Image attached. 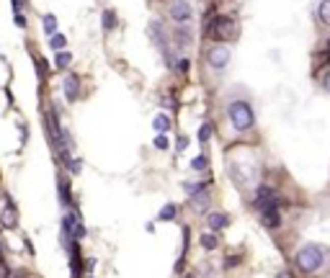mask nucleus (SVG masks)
Masks as SVG:
<instances>
[{"mask_svg": "<svg viewBox=\"0 0 330 278\" xmlns=\"http://www.w3.org/2000/svg\"><path fill=\"white\" fill-rule=\"evenodd\" d=\"M206 31H209V36L217 39V42H227V39H232V36L237 34V31H235V21L227 18V16H217L214 21H209Z\"/></svg>", "mask_w": 330, "mask_h": 278, "instance_id": "7ed1b4c3", "label": "nucleus"}, {"mask_svg": "<svg viewBox=\"0 0 330 278\" xmlns=\"http://www.w3.org/2000/svg\"><path fill=\"white\" fill-rule=\"evenodd\" d=\"M173 39H176V47L178 49H186L194 42V31L188 28V23H178V28L173 31Z\"/></svg>", "mask_w": 330, "mask_h": 278, "instance_id": "1a4fd4ad", "label": "nucleus"}, {"mask_svg": "<svg viewBox=\"0 0 330 278\" xmlns=\"http://www.w3.org/2000/svg\"><path fill=\"white\" fill-rule=\"evenodd\" d=\"M209 139H212V127H209V124H201V129H199V142L206 144Z\"/></svg>", "mask_w": 330, "mask_h": 278, "instance_id": "5701e85b", "label": "nucleus"}, {"mask_svg": "<svg viewBox=\"0 0 330 278\" xmlns=\"http://www.w3.org/2000/svg\"><path fill=\"white\" fill-rule=\"evenodd\" d=\"M276 204V191L268 188V186H261L256 191V206L258 209H266V206H273Z\"/></svg>", "mask_w": 330, "mask_h": 278, "instance_id": "6e6552de", "label": "nucleus"}, {"mask_svg": "<svg viewBox=\"0 0 330 278\" xmlns=\"http://www.w3.org/2000/svg\"><path fill=\"white\" fill-rule=\"evenodd\" d=\"M191 168H194V170H204V168H206V157H204V155L194 157V160H191Z\"/></svg>", "mask_w": 330, "mask_h": 278, "instance_id": "a878e982", "label": "nucleus"}, {"mask_svg": "<svg viewBox=\"0 0 330 278\" xmlns=\"http://www.w3.org/2000/svg\"><path fill=\"white\" fill-rule=\"evenodd\" d=\"M0 224H3L6 229H13V227H16V209H13V204H11V201H8L6 211L0 214Z\"/></svg>", "mask_w": 330, "mask_h": 278, "instance_id": "ddd939ff", "label": "nucleus"}, {"mask_svg": "<svg viewBox=\"0 0 330 278\" xmlns=\"http://www.w3.org/2000/svg\"><path fill=\"white\" fill-rule=\"evenodd\" d=\"M152 127H155V132H157V134H165V132L171 129V118L165 116V113H157V116L152 118Z\"/></svg>", "mask_w": 330, "mask_h": 278, "instance_id": "4468645a", "label": "nucleus"}, {"mask_svg": "<svg viewBox=\"0 0 330 278\" xmlns=\"http://www.w3.org/2000/svg\"><path fill=\"white\" fill-rule=\"evenodd\" d=\"M206 222H209V227L214 229V232H219V229H225L227 227V214H222V211H214V214H209L206 217Z\"/></svg>", "mask_w": 330, "mask_h": 278, "instance_id": "f8f14e48", "label": "nucleus"}, {"mask_svg": "<svg viewBox=\"0 0 330 278\" xmlns=\"http://www.w3.org/2000/svg\"><path fill=\"white\" fill-rule=\"evenodd\" d=\"M322 85H325V90L330 93V70L325 72V77H322Z\"/></svg>", "mask_w": 330, "mask_h": 278, "instance_id": "c756f323", "label": "nucleus"}, {"mask_svg": "<svg viewBox=\"0 0 330 278\" xmlns=\"http://www.w3.org/2000/svg\"><path fill=\"white\" fill-rule=\"evenodd\" d=\"M157 219H160V222H171V219H176V204L162 206V209H160V214H157Z\"/></svg>", "mask_w": 330, "mask_h": 278, "instance_id": "412c9836", "label": "nucleus"}, {"mask_svg": "<svg viewBox=\"0 0 330 278\" xmlns=\"http://www.w3.org/2000/svg\"><path fill=\"white\" fill-rule=\"evenodd\" d=\"M168 13H171V18H173L176 23H188V21L194 18V8H191L188 0H176Z\"/></svg>", "mask_w": 330, "mask_h": 278, "instance_id": "423d86ee", "label": "nucleus"}, {"mask_svg": "<svg viewBox=\"0 0 330 278\" xmlns=\"http://www.w3.org/2000/svg\"><path fill=\"white\" fill-rule=\"evenodd\" d=\"M155 147H157V149H168V137L157 134V137H155Z\"/></svg>", "mask_w": 330, "mask_h": 278, "instance_id": "bb28decb", "label": "nucleus"}, {"mask_svg": "<svg viewBox=\"0 0 330 278\" xmlns=\"http://www.w3.org/2000/svg\"><path fill=\"white\" fill-rule=\"evenodd\" d=\"M150 39H152V42L160 47V52L165 54V59H168L171 62V49H168V36H165V28H162V23L160 21H150Z\"/></svg>", "mask_w": 330, "mask_h": 278, "instance_id": "39448f33", "label": "nucleus"}, {"mask_svg": "<svg viewBox=\"0 0 330 278\" xmlns=\"http://www.w3.org/2000/svg\"><path fill=\"white\" fill-rule=\"evenodd\" d=\"M186 147H188V139H186V137H181V139H178V152H183Z\"/></svg>", "mask_w": 330, "mask_h": 278, "instance_id": "2f4dec72", "label": "nucleus"}, {"mask_svg": "<svg viewBox=\"0 0 330 278\" xmlns=\"http://www.w3.org/2000/svg\"><path fill=\"white\" fill-rule=\"evenodd\" d=\"M317 18H320V23H322V26H330V0H320Z\"/></svg>", "mask_w": 330, "mask_h": 278, "instance_id": "dca6fc26", "label": "nucleus"}, {"mask_svg": "<svg viewBox=\"0 0 330 278\" xmlns=\"http://www.w3.org/2000/svg\"><path fill=\"white\" fill-rule=\"evenodd\" d=\"M0 278H8V265L0 260Z\"/></svg>", "mask_w": 330, "mask_h": 278, "instance_id": "7c9ffc66", "label": "nucleus"}, {"mask_svg": "<svg viewBox=\"0 0 330 278\" xmlns=\"http://www.w3.org/2000/svg\"><path fill=\"white\" fill-rule=\"evenodd\" d=\"M199 242H201V248H204V250H214V248L219 245V242H217V237H214V234H206V232L199 237Z\"/></svg>", "mask_w": 330, "mask_h": 278, "instance_id": "aec40b11", "label": "nucleus"}, {"mask_svg": "<svg viewBox=\"0 0 330 278\" xmlns=\"http://www.w3.org/2000/svg\"><path fill=\"white\" fill-rule=\"evenodd\" d=\"M41 26H44V34H47V36H54V34H57V16L47 13L44 18H41Z\"/></svg>", "mask_w": 330, "mask_h": 278, "instance_id": "f3484780", "label": "nucleus"}, {"mask_svg": "<svg viewBox=\"0 0 330 278\" xmlns=\"http://www.w3.org/2000/svg\"><path fill=\"white\" fill-rule=\"evenodd\" d=\"M176 70H178L181 75H188V70H191V62H188L186 57H181V59L176 62Z\"/></svg>", "mask_w": 330, "mask_h": 278, "instance_id": "b1692460", "label": "nucleus"}, {"mask_svg": "<svg viewBox=\"0 0 330 278\" xmlns=\"http://www.w3.org/2000/svg\"><path fill=\"white\" fill-rule=\"evenodd\" d=\"M322 263H325V253H322L320 245H305L297 253V268L302 273H315V270L322 268Z\"/></svg>", "mask_w": 330, "mask_h": 278, "instance_id": "f03ea898", "label": "nucleus"}, {"mask_svg": "<svg viewBox=\"0 0 330 278\" xmlns=\"http://www.w3.org/2000/svg\"><path fill=\"white\" fill-rule=\"evenodd\" d=\"M230 59H232V49H230L225 42L214 44V47L209 49V54H206V62H209L212 70H225V67L230 65Z\"/></svg>", "mask_w": 330, "mask_h": 278, "instance_id": "20e7f679", "label": "nucleus"}, {"mask_svg": "<svg viewBox=\"0 0 330 278\" xmlns=\"http://www.w3.org/2000/svg\"><path fill=\"white\" fill-rule=\"evenodd\" d=\"M227 118H230V124L237 132H248L256 124V113H253V108H251L248 101H232L227 106Z\"/></svg>", "mask_w": 330, "mask_h": 278, "instance_id": "f257e3e1", "label": "nucleus"}, {"mask_svg": "<svg viewBox=\"0 0 330 278\" xmlns=\"http://www.w3.org/2000/svg\"><path fill=\"white\" fill-rule=\"evenodd\" d=\"M21 3L23 0H13V13H21Z\"/></svg>", "mask_w": 330, "mask_h": 278, "instance_id": "473e14b6", "label": "nucleus"}, {"mask_svg": "<svg viewBox=\"0 0 330 278\" xmlns=\"http://www.w3.org/2000/svg\"><path fill=\"white\" fill-rule=\"evenodd\" d=\"M70 62H72V54H70V52H65V49L57 52V57H54V67H57V70H67Z\"/></svg>", "mask_w": 330, "mask_h": 278, "instance_id": "a211bd4d", "label": "nucleus"}, {"mask_svg": "<svg viewBox=\"0 0 330 278\" xmlns=\"http://www.w3.org/2000/svg\"><path fill=\"white\" fill-rule=\"evenodd\" d=\"M101 26H103V31H114V28H116V13H114L111 8L103 11V16H101Z\"/></svg>", "mask_w": 330, "mask_h": 278, "instance_id": "2eb2a0df", "label": "nucleus"}, {"mask_svg": "<svg viewBox=\"0 0 330 278\" xmlns=\"http://www.w3.org/2000/svg\"><path fill=\"white\" fill-rule=\"evenodd\" d=\"M60 201L65 206H70V201H72V198H70V183L67 180H60Z\"/></svg>", "mask_w": 330, "mask_h": 278, "instance_id": "4be33fe9", "label": "nucleus"}, {"mask_svg": "<svg viewBox=\"0 0 330 278\" xmlns=\"http://www.w3.org/2000/svg\"><path fill=\"white\" fill-rule=\"evenodd\" d=\"M67 165H70V173H72V175H77V173L82 170V163L77 160V157H70V160H67Z\"/></svg>", "mask_w": 330, "mask_h": 278, "instance_id": "393cba45", "label": "nucleus"}, {"mask_svg": "<svg viewBox=\"0 0 330 278\" xmlns=\"http://www.w3.org/2000/svg\"><path fill=\"white\" fill-rule=\"evenodd\" d=\"M49 47H52L54 52H62V49L67 47V36H65V34H54V36H49Z\"/></svg>", "mask_w": 330, "mask_h": 278, "instance_id": "6ab92c4d", "label": "nucleus"}, {"mask_svg": "<svg viewBox=\"0 0 330 278\" xmlns=\"http://www.w3.org/2000/svg\"><path fill=\"white\" fill-rule=\"evenodd\" d=\"M0 255H3V248H0Z\"/></svg>", "mask_w": 330, "mask_h": 278, "instance_id": "72a5a7b5", "label": "nucleus"}, {"mask_svg": "<svg viewBox=\"0 0 330 278\" xmlns=\"http://www.w3.org/2000/svg\"><path fill=\"white\" fill-rule=\"evenodd\" d=\"M13 21H16V26H18L21 31L26 28V16H23V13H13Z\"/></svg>", "mask_w": 330, "mask_h": 278, "instance_id": "c85d7f7f", "label": "nucleus"}, {"mask_svg": "<svg viewBox=\"0 0 330 278\" xmlns=\"http://www.w3.org/2000/svg\"><path fill=\"white\" fill-rule=\"evenodd\" d=\"M191 206H194L199 214H206V206H209V193H206V188H201V191H196V193L191 196Z\"/></svg>", "mask_w": 330, "mask_h": 278, "instance_id": "9b49d317", "label": "nucleus"}, {"mask_svg": "<svg viewBox=\"0 0 330 278\" xmlns=\"http://www.w3.org/2000/svg\"><path fill=\"white\" fill-rule=\"evenodd\" d=\"M261 222H263V227H268V229H273V227H279V224H281V214H279L276 204H273V206L261 209Z\"/></svg>", "mask_w": 330, "mask_h": 278, "instance_id": "9d476101", "label": "nucleus"}, {"mask_svg": "<svg viewBox=\"0 0 330 278\" xmlns=\"http://www.w3.org/2000/svg\"><path fill=\"white\" fill-rule=\"evenodd\" d=\"M62 90H65V98L70 103H75L80 98V77L77 75H67L65 77V83H62Z\"/></svg>", "mask_w": 330, "mask_h": 278, "instance_id": "0eeeda50", "label": "nucleus"}, {"mask_svg": "<svg viewBox=\"0 0 330 278\" xmlns=\"http://www.w3.org/2000/svg\"><path fill=\"white\" fill-rule=\"evenodd\" d=\"M72 237H75V240H82V237H86V227H82L80 222H75V232H72Z\"/></svg>", "mask_w": 330, "mask_h": 278, "instance_id": "cd10ccee", "label": "nucleus"}]
</instances>
